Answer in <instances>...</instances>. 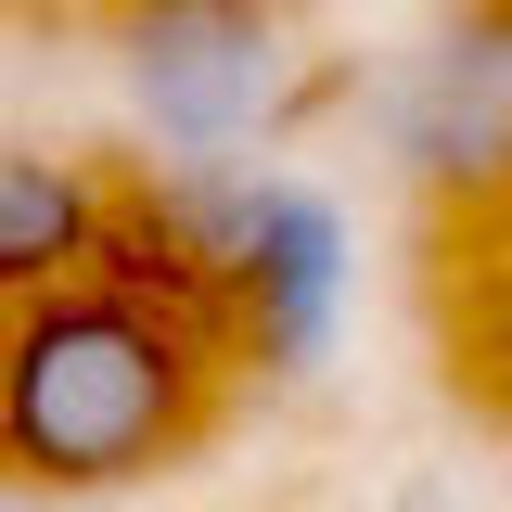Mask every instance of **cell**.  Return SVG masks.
I'll use <instances>...</instances> for the list:
<instances>
[{"label":"cell","instance_id":"1","mask_svg":"<svg viewBox=\"0 0 512 512\" xmlns=\"http://www.w3.org/2000/svg\"><path fill=\"white\" fill-rule=\"evenodd\" d=\"M231 333L205 295L154 269H90L39 308H0V487L26 500H103L205 448L231 397Z\"/></svg>","mask_w":512,"mask_h":512},{"label":"cell","instance_id":"2","mask_svg":"<svg viewBox=\"0 0 512 512\" xmlns=\"http://www.w3.org/2000/svg\"><path fill=\"white\" fill-rule=\"evenodd\" d=\"M141 244H167L154 282L205 295L231 359H256L269 384H308L346 333V295H359V231H346L333 180L282 167V154L141 180Z\"/></svg>","mask_w":512,"mask_h":512},{"label":"cell","instance_id":"3","mask_svg":"<svg viewBox=\"0 0 512 512\" xmlns=\"http://www.w3.org/2000/svg\"><path fill=\"white\" fill-rule=\"evenodd\" d=\"M103 39H116L128 128L154 141V180L167 167H244L295 103L282 0H116Z\"/></svg>","mask_w":512,"mask_h":512},{"label":"cell","instance_id":"4","mask_svg":"<svg viewBox=\"0 0 512 512\" xmlns=\"http://www.w3.org/2000/svg\"><path fill=\"white\" fill-rule=\"evenodd\" d=\"M359 116H372V154L436 205L512 192V0H474L410 52H384L359 77Z\"/></svg>","mask_w":512,"mask_h":512},{"label":"cell","instance_id":"5","mask_svg":"<svg viewBox=\"0 0 512 512\" xmlns=\"http://www.w3.org/2000/svg\"><path fill=\"white\" fill-rule=\"evenodd\" d=\"M116 269V192L90 154L52 141H0V308H39L64 282Z\"/></svg>","mask_w":512,"mask_h":512},{"label":"cell","instance_id":"6","mask_svg":"<svg viewBox=\"0 0 512 512\" xmlns=\"http://www.w3.org/2000/svg\"><path fill=\"white\" fill-rule=\"evenodd\" d=\"M397 512H487V500H436V487H410V500H397Z\"/></svg>","mask_w":512,"mask_h":512},{"label":"cell","instance_id":"7","mask_svg":"<svg viewBox=\"0 0 512 512\" xmlns=\"http://www.w3.org/2000/svg\"><path fill=\"white\" fill-rule=\"evenodd\" d=\"M0 13H64V0H0Z\"/></svg>","mask_w":512,"mask_h":512}]
</instances>
